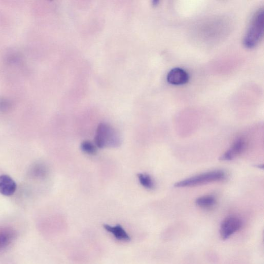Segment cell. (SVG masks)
Listing matches in <instances>:
<instances>
[{"instance_id": "obj_1", "label": "cell", "mask_w": 264, "mask_h": 264, "mask_svg": "<svg viewBox=\"0 0 264 264\" xmlns=\"http://www.w3.org/2000/svg\"><path fill=\"white\" fill-rule=\"evenodd\" d=\"M263 9L258 10L251 21L244 38V44L247 48H253L259 43L263 37Z\"/></svg>"}, {"instance_id": "obj_2", "label": "cell", "mask_w": 264, "mask_h": 264, "mask_svg": "<svg viewBox=\"0 0 264 264\" xmlns=\"http://www.w3.org/2000/svg\"><path fill=\"white\" fill-rule=\"evenodd\" d=\"M95 140L96 146L99 148L117 147L121 143L117 132L105 123H101L98 125Z\"/></svg>"}, {"instance_id": "obj_3", "label": "cell", "mask_w": 264, "mask_h": 264, "mask_svg": "<svg viewBox=\"0 0 264 264\" xmlns=\"http://www.w3.org/2000/svg\"><path fill=\"white\" fill-rule=\"evenodd\" d=\"M226 178V174L221 170L208 172L175 183V188L192 187L211 182L220 181Z\"/></svg>"}, {"instance_id": "obj_4", "label": "cell", "mask_w": 264, "mask_h": 264, "mask_svg": "<svg viewBox=\"0 0 264 264\" xmlns=\"http://www.w3.org/2000/svg\"><path fill=\"white\" fill-rule=\"evenodd\" d=\"M242 221L236 217H228L222 223L220 234L222 238L227 239L242 227Z\"/></svg>"}, {"instance_id": "obj_5", "label": "cell", "mask_w": 264, "mask_h": 264, "mask_svg": "<svg viewBox=\"0 0 264 264\" xmlns=\"http://www.w3.org/2000/svg\"><path fill=\"white\" fill-rule=\"evenodd\" d=\"M247 143L243 138H239L235 141L230 148L228 149L220 158L224 161H228L242 153L245 150Z\"/></svg>"}, {"instance_id": "obj_6", "label": "cell", "mask_w": 264, "mask_h": 264, "mask_svg": "<svg viewBox=\"0 0 264 264\" xmlns=\"http://www.w3.org/2000/svg\"><path fill=\"white\" fill-rule=\"evenodd\" d=\"M189 74L180 68H175L171 70L167 76L168 82L175 85L186 84L189 82Z\"/></svg>"}, {"instance_id": "obj_7", "label": "cell", "mask_w": 264, "mask_h": 264, "mask_svg": "<svg viewBox=\"0 0 264 264\" xmlns=\"http://www.w3.org/2000/svg\"><path fill=\"white\" fill-rule=\"evenodd\" d=\"M16 189V183L12 178L7 175L0 176V193L5 196H10Z\"/></svg>"}, {"instance_id": "obj_8", "label": "cell", "mask_w": 264, "mask_h": 264, "mask_svg": "<svg viewBox=\"0 0 264 264\" xmlns=\"http://www.w3.org/2000/svg\"><path fill=\"white\" fill-rule=\"evenodd\" d=\"M106 230L113 235L117 239L124 242H129L131 238L128 234L126 232L123 227L119 225L116 226H111L108 225L103 226Z\"/></svg>"}, {"instance_id": "obj_9", "label": "cell", "mask_w": 264, "mask_h": 264, "mask_svg": "<svg viewBox=\"0 0 264 264\" xmlns=\"http://www.w3.org/2000/svg\"><path fill=\"white\" fill-rule=\"evenodd\" d=\"M15 233L9 228L0 229V251L7 247L15 238Z\"/></svg>"}, {"instance_id": "obj_10", "label": "cell", "mask_w": 264, "mask_h": 264, "mask_svg": "<svg viewBox=\"0 0 264 264\" xmlns=\"http://www.w3.org/2000/svg\"><path fill=\"white\" fill-rule=\"evenodd\" d=\"M216 203V199L212 196H205L198 198L196 201L197 206L202 208L212 207Z\"/></svg>"}, {"instance_id": "obj_11", "label": "cell", "mask_w": 264, "mask_h": 264, "mask_svg": "<svg viewBox=\"0 0 264 264\" xmlns=\"http://www.w3.org/2000/svg\"><path fill=\"white\" fill-rule=\"evenodd\" d=\"M138 178H139L141 185L145 188L148 189H152L154 188V183L150 176L140 174L138 175Z\"/></svg>"}, {"instance_id": "obj_12", "label": "cell", "mask_w": 264, "mask_h": 264, "mask_svg": "<svg viewBox=\"0 0 264 264\" xmlns=\"http://www.w3.org/2000/svg\"><path fill=\"white\" fill-rule=\"evenodd\" d=\"M81 149L83 152L89 155H94L97 152L95 146L89 141L83 142L81 144Z\"/></svg>"}, {"instance_id": "obj_13", "label": "cell", "mask_w": 264, "mask_h": 264, "mask_svg": "<svg viewBox=\"0 0 264 264\" xmlns=\"http://www.w3.org/2000/svg\"><path fill=\"white\" fill-rule=\"evenodd\" d=\"M10 106V103L8 100L5 98H0V109L6 110Z\"/></svg>"}]
</instances>
